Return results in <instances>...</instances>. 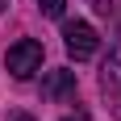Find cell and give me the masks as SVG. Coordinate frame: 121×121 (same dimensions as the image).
I'll return each instance as SVG.
<instances>
[{
	"label": "cell",
	"mask_w": 121,
	"mask_h": 121,
	"mask_svg": "<svg viewBox=\"0 0 121 121\" xmlns=\"http://www.w3.org/2000/svg\"><path fill=\"white\" fill-rule=\"evenodd\" d=\"M63 46H67V54L75 63H84V59H92L100 50V38H96V29L88 21H67L63 25Z\"/></svg>",
	"instance_id": "6da1fadb"
},
{
	"label": "cell",
	"mask_w": 121,
	"mask_h": 121,
	"mask_svg": "<svg viewBox=\"0 0 121 121\" xmlns=\"http://www.w3.org/2000/svg\"><path fill=\"white\" fill-rule=\"evenodd\" d=\"M4 67H9L17 79H29V75L42 67V42H34V38L13 42V46H9V54H4Z\"/></svg>",
	"instance_id": "7a4b0ae2"
},
{
	"label": "cell",
	"mask_w": 121,
	"mask_h": 121,
	"mask_svg": "<svg viewBox=\"0 0 121 121\" xmlns=\"http://www.w3.org/2000/svg\"><path fill=\"white\" fill-rule=\"evenodd\" d=\"M100 92H104L109 113L121 117V46H113L109 59H104V67H100Z\"/></svg>",
	"instance_id": "3957f363"
},
{
	"label": "cell",
	"mask_w": 121,
	"mask_h": 121,
	"mask_svg": "<svg viewBox=\"0 0 121 121\" xmlns=\"http://www.w3.org/2000/svg\"><path fill=\"white\" fill-rule=\"evenodd\" d=\"M42 96H46V100H54V104L75 100V71H67V67L50 71L46 79H42Z\"/></svg>",
	"instance_id": "277c9868"
},
{
	"label": "cell",
	"mask_w": 121,
	"mask_h": 121,
	"mask_svg": "<svg viewBox=\"0 0 121 121\" xmlns=\"http://www.w3.org/2000/svg\"><path fill=\"white\" fill-rule=\"evenodd\" d=\"M38 4H42L46 17H63V9H67V0H38Z\"/></svg>",
	"instance_id": "5b68a950"
},
{
	"label": "cell",
	"mask_w": 121,
	"mask_h": 121,
	"mask_svg": "<svg viewBox=\"0 0 121 121\" xmlns=\"http://www.w3.org/2000/svg\"><path fill=\"white\" fill-rule=\"evenodd\" d=\"M4 121H38V117H29V113H25V109H13V113H9V117H4Z\"/></svg>",
	"instance_id": "8992f818"
},
{
	"label": "cell",
	"mask_w": 121,
	"mask_h": 121,
	"mask_svg": "<svg viewBox=\"0 0 121 121\" xmlns=\"http://www.w3.org/2000/svg\"><path fill=\"white\" fill-rule=\"evenodd\" d=\"M63 121H88V117H84V113H75V117H63Z\"/></svg>",
	"instance_id": "52a82bcc"
},
{
	"label": "cell",
	"mask_w": 121,
	"mask_h": 121,
	"mask_svg": "<svg viewBox=\"0 0 121 121\" xmlns=\"http://www.w3.org/2000/svg\"><path fill=\"white\" fill-rule=\"evenodd\" d=\"M4 9H9V0H0V13H4Z\"/></svg>",
	"instance_id": "ba28073f"
}]
</instances>
